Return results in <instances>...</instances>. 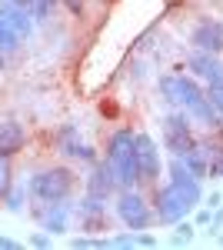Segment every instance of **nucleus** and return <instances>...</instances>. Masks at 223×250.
I'll list each match as a JSON object with an SVG mask.
<instances>
[{
  "label": "nucleus",
  "instance_id": "f257e3e1",
  "mask_svg": "<svg viewBox=\"0 0 223 250\" xmlns=\"http://www.w3.org/2000/svg\"><path fill=\"white\" fill-rule=\"evenodd\" d=\"M77 187V173L70 167H47L37 170L27 180V197L37 204H50V200H70Z\"/></svg>",
  "mask_w": 223,
  "mask_h": 250
},
{
  "label": "nucleus",
  "instance_id": "f03ea898",
  "mask_svg": "<svg viewBox=\"0 0 223 250\" xmlns=\"http://www.w3.org/2000/svg\"><path fill=\"white\" fill-rule=\"evenodd\" d=\"M197 207V200L183 190V187H177V184H163V187H157L153 193V220L157 224H177L180 217Z\"/></svg>",
  "mask_w": 223,
  "mask_h": 250
},
{
  "label": "nucleus",
  "instance_id": "7ed1b4c3",
  "mask_svg": "<svg viewBox=\"0 0 223 250\" xmlns=\"http://www.w3.org/2000/svg\"><path fill=\"white\" fill-rule=\"evenodd\" d=\"M117 217L127 230H147L153 224V207L137 187H120L117 193Z\"/></svg>",
  "mask_w": 223,
  "mask_h": 250
},
{
  "label": "nucleus",
  "instance_id": "20e7f679",
  "mask_svg": "<svg viewBox=\"0 0 223 250\" xmlns=\"http://www.w3.org/2000/svg\"><path fill=\"white\" fill-rule=\"evenodd\" d=\"M157 87H160V97L170 107H180V110H186L190 104H197L203 97V87L193 74H160Z\"/></svg>",
  "mask_w": 223,
  "mask_h": 250
},
{
  "label": "nucleus",
  "instance_id": "39448f33",
  "mask_svg": "<svg viewBox=\"0 0 223 250\" xmlns=\"http://www.w3.org/2000/svg\"><path fill=\"white\" fill-rule=\"evenodd\" d=\"M163 147H167L173 157L186 154L190 147H197V137H193V124H190V114L186 110H173V114L163 117Z\"/></svg>",
  "mask_w": 223,
  "mask_h": 250
},
{
  "label": "nucleus",
  "instance_id": "423d86ee",
  "mask_svg": "<svg viewBox=\"0 0 223 250\" xmlns=\"http://www.w3.org/2000/svg\"><path fill=\"white\" fill-rule=\"evenodd\" d=\"M30 213H34V220L40 224V230L57 237V233L70 230V213H74V207H70V200H50V204H37L34 200Z\"/></svg>",
  "mask_w": 223,
  "mask_h": 250
},
{
  "label": "nucleus",
  "instance_id": "0eeeda50",
  "mask_svg": "<svg viewBox=\"0 0 223 250\" xmlns=\"http://www.w3.org/2000/svg\"><path fill=\"white\" fill-rule=\"evenodd\" d=\"M190 43H193V50H206V54H223V23L213 17H203L197 27H193V34H190Z\"/></svg>",
  "mask_w": 223,
  "mask_h": 250
},
{
  "label": "nucleus",
  "instance_id": "6e6552de",
  "mask_svg": "<svg viewBox=\"0 0 223 250\" xmlns=\"http://www.w3.org/2000/svg\"><path fill=\"white\" fill-rule=\"evenodd\" d=\"M186 70L197 80H206V83H223V63L217 54H206V50H193L186 57Z\"/></svg>",
  "mask_w": 223,
  "mask_h": 250
},
{
  "label": "nucleus",
  "instance_id": "1a4fd4ad",
  "mask_svg": "<svg viewBox=\"0 0 223 250\" xmlns=\"http://www.w3.org/2000/svg\"><path fill=\"white\" fill-rule=\"evenodd\" d=\"M0 20H3L20 40H30V37H34V30H37V20L30 17L23 7H17L14 0H0Z\"/></svg>",
  "mask_w": 223,
  "mask_h": 250
},
{
  "label": "nucleus",
  "instance_id": "9d476101",
  "mask_svg": "<svg viewBox=\"0 0 223 250\" xmlns=\"http://www.w3.org/2000/svg\"><path fill=\"white\" fill-rule=\"evenodd\" d=\"M113 167V177H117V187H137V184H143V170H140V160H137V147L127 150V154L113 157L107 160Z\"/></svg>",
  "mask_w": 223,
  "mask_h": 250
},
{
  "label": "nucleus",
  "instance_id": "9b49d317",
  "mask_svg": "<svg viewBox=\"0 0 223 250\" xmlns=\"http://www.w3.org/2000/svg\"><path fill=\"white\" fill-rule=\"evenodd\" d=\"M137 160L143 170V184H153L160 177V150H157L150 134H137Z\"/></svg>",
  "mask_w": 223,
  "mask_h": 250
},
{
  "label": "nucleus",
  "instance_id": "f8f14e48",
  "mask_svg": "<svg viewBox=\"0 0 223 250\" xmlns=\"http://www.w3.org/2000/svg\"><path fill=\"white\" fill-rule=\"evenodd\" d=\"M27 147V130L20 120H0V157H17Z\"/></svg>",
  "mask_w": 223,
  "mask_h": 250
},
{
  "label": "nucleus",
  "instance_id": "ddd939ff",
  "mask_svg": "<svg viewBox=\"0 0 223 250\" xmlns=\"http://www.w3.org/2000/svg\"><path fill=\"white\" fill-rule=\"evenodd\" d=\"M113 190H117L113 167L107 164V160H97L93 170H90V177H87V193H97V197H107V200H110Z\"/></svg>",
  "mask_w": 223,
  "mask_h": 250
},
{
  "label": "nucleus",
  "instance_id": "4468645a",
  "mask_svg": "<svg viewBox=\"0 0 223 250\" xmlns=\"http://www.w3.org/2000/svg\"><path fill=\"white\" fill-rule=\"evenodd\" d=\"M54 147L60 150L63 157H74L80 154V147H83V140H80V130H77V124H63V127H57L54 134Z\"/></svg>",
  "mask_w": 223,
  "mask_h": 250
},
{
  "label": "nucleus",
  "instance_id": "2eb2a0df",
  "mask_svg": "<svg viewBox=\"0 0 223 250\" xmlns=\"http://www.w3.org/2000/svg\"><path fill=\"white\" fill-rule=\"evenodd\" d=\"M186 114H190V120H197V124H203V127H210V130H213V127H220V124H223V120H220V114L213 110V104L206 100V94L200 97L197 104H190V107H186Z\"/></svg>",
  "mask_w": 223,
  "mask_h": 250
},
{
  "label": "nucleus",
  "instance_id": "dca6fc26",
  "mask_svg": "<svg viewBox=\"0 0 223 250\" xmlns=\"http://www.w3.org/2000/svg\"><path fill=\"white\" fill-rule=\"evenodd\" d=\"M180 160H183V167L193 173V177H200V180L206 177V147L200 140H197V147H190L186 154H180Z\"/></svg>",
  "mask_w": 223,
  "mask_h": 250
},
{
  "label": "nucleus",
  "instance_id": "f3484780",
  "mask_svg": "<svg viewBox=\"0 0 223 250\" xmlns=\"http://www.w3.org/2000/svg\"><path fill=\"white\" fill-rule=\"evenodd\" d=\"M80 220H90V217H107V197H97V193H83V200L77 204Z\"/></svg>",
  "mask_w": 223,
  "mask_h": 250
},
{
  "label": "nucleus",
  "instance_id": "a211bd4d",
  "mask_svg": "<svg viewBox=\"0 0 223 250\" xmlns=\"http://www.w3.org/2000/svg\"><path fill=\"white\" fill-rule=\"evenodd\" d=\"M14 3H17V7H23V10L37 20V23L50 20V17H54V7H57V0H14Z\"/></svg>",
  "mask_w": 223,
  "mask_h": 250
},
{
  "label": "nucleus",
  "instance_id": "6ab92c4d",
  "mask_svg": "<svg viewBox=\"0 0 223 250\" xmlns=\"http://www.w3.org/2000/svg\"><path fill=\"white\" fill-rule=\"evenodd\" d=\"M206 147V177H223V144H213V140H203Z\"/></svg>",
  "mask_w": 223,
  "mask_h": 250
},
{
  "label": "nucleus",
  "instance_id": "aec40b11",
  "mask_svg": "<svg viewBox=\"0 0 223 250\" xmlns=\"http://www.w3.org/2000/svg\"><path fill=\"white\" fill-rule=\"evenodd\" d=\"M23 200H27V184H14L3 197V207L10 213H23Z\"/></svg>",
  "mask_w": 223,
  "mask_h": 250
},
{
  "label": "nucleus",
  "instance_id": "412c9836",
  "mask_svg": "<svg viewBox=\"0 0 223 250\" xmlns=\"http://www.w3.org/2000/svg\"><path fill=\"white\" fill-rule=\"evenodd\" d=\"M20 43H23V40H20L17 34H14V30H10V27L0 20V54H17Z\"/></svg>",
  "mask_w": 223,
  "mask_h": 250
},
{
  "label": "nucleus",
  "instance_id": "4be33fe9",
  "mask_svg": "<svg viewBox=\"0 0 223 250\" xmlns=\"http://www.w3.org/2000/svg\"><path fill=\"white\" fill-rule=\"evenodd\" d=\"M10 187H14V167H10V157H0V204H3V197H7Z\"/></svg>",
  "mask_w": 223,
  "mask_h": 250
},
{
  "label": "nucleus",
  "instance_id": "5701e85b",
  "mask_svg": "<svg viewBox=\"0 0 223 250\" xmlns=\"http://www.w3.org/2000/svg\"><path fill=\"white\" fill-rule=\"evenodd\" d=\"M190 237H193V224L180 217V220H177V233L170 237V244H173V247H183V244H190Z\"/></svg>",
  "mask_w": 223,
  "mask_h": 250
},
{
  "label": "nucleus",
  "instance_id": "b1692460",
  "mask_svg": "<svg viewBox=\"0 0 223 250\" xmlns=\"http://www.w3.org/2000/svg\"><path fill=\"white\" fill-rule=\"evenodd\" d=\"M206 100H210V104H213V110H217V114L223 117V83H206Z\"/></svg>",
  "mask_w": 223,
  "mask_h": 250
},
{
  "label": "nucleus",
  "instance_id": "393cba45",
  "mask_svg": "<svg viewBox=\"0 0 223 250\" xmlns=\"http://www.w3.org/2000/svg\"><path fill=\"white\" fill-rule=\"evenodd\" d=\"M30 247H40V250L54 247V233H47V230H37L34 237H30Z\"/></svg>",
  "mask_w": 223,
  "mask_h": 250
},
{
  "label": "nucleus",
  "instance_id": "a878e982",
  "mask_svg": "<svg viewBox=\"0 0 223 250\" xmlns=\"http://www.w3.org/2000/svg\"><path fill=\"white\" fill-rule=\"evenodd\" d=\"M110 247H137V230H133V233H117V237H110Z\"/></svg>",
  "mask_w": 223,
  "mask_h": 250
},
{
  "label": "nucleus",
  "instance_id": "bb28decb",
  "mask_svg": "<svg viewBox=\"0 0 223 250\" xmlns=\"http://www.w3.org/2000/svg\"><path fill=\"white\" fill-rule=\"evenodd\" d=\"M223 230V204L213 207V217H210V233H220Z\"/></svg>",
  "mask_w": 223,
  "mask_h": 250
},
{
  "label": "nucleus",
  "instance_id": "cd10ccee",
  "mask_svg": "<svg viewBox=\"0 0 223 250\" xmlns=\"http://www.w3.org/2000/svg\"><path fill=\"white\" fill-rule=\"evenodd\" d=\"M77 160H83V164H97V150L83 144V147H80V154H77Z\"/></svg>",
  "mask_w": 223,
  "mask_h": 250
},
{
  "label": "nucleus",
  "instance_id": "c85d7f7f",
  "mask_svg": "<svg viewBox=\"0 0 223 250\" xmlns=\"http://www.w3.org/2000/svg\"><path fill=\"white\" fill-rule=\"evenodd\" d=\"M137 247H157V237H153V233L137 230Z\"/></svg>",
  "mask_w": 223,
  "mask_h": 250
},
{
  "label": "nucleus",
  "instance_id": "c756f323",
  "mask_svg": "<svg viewBox=\"0 0 223 250\" xmlns=\"http://www.w3.org/2000/svg\"><path fill=\"white\" fill-rule=\"evenodd\" d=\"M210 217H213V210H210V207L197 210V224H200V227H210Z\"/></svg>",
  "mask_w": 223,
  "mask_h": 250
},
{
  "label": "nucleus",
  "instance_id": "7c9ffc66",
  "mask_svg": "<svg viewBox=\"0 0 223 250\" xmlns=\"http://www.w3.org/2000/svg\"><path fill=\"white\" fill-rule=\"evenodd\" d=\"M203 200H206V207L213 210V207H220V204H223V193H220V190H213L210 197H203Z\"/></svg>",
  "mask_w": 223,
  "mask_h": 250
},
{
  "label": "nucleus",
  "instance_id": "2f4dec72",
  "mask_svg": "<svg viewBox=\"0 0 223 250\" xmlns=\"http://www.w3.org/2000/svg\"><path fill=\"white\" fill-rule=\"evenodd\" d=\"M20 244L14 240V237H0V250H17Z\"/></svg>",
  "mask_w": 223,
  "mask_h": 250
},
{
  "label": "nucleus",
  "instance_id": "473e14b6",
  "mask_svg": "<svg viewBox=\"0 0 223 250\" xmlns=\"http://www.w3.org/2000/svg\"><path fill=\"white\" fill-rule=\"evenodd\" d=\"M70 244H74L77 250H80V247H93V237H74Z\"/></svg>",
  "mask_w": 223,
  "mask_h": 250
},
{
  "label": "nucleus",
  "instance_id": "72a5a7b5",
  "mask_svg": "<svg viewBox=\"0 0 223 250\" xmlns=\"http://www.w3.org/2000/svg\"><path fill=\"white\" fill-rule=\"evenodd\" d=\"M63 3H67L74 14H83V3H87V0H63Z\"/></svg>",
  "mask_w": 223,
  "mask_h": 250
},
{
  "label": "nucleus",
  "instance_id": "f704fd0d",
  "mask_svg": "<svg viewBox=\"0 0 223 250\" xmlns=\"http://www.w3.org/2000/svg\"><path fill=\"white\" fill-rule=\"evenodd\" d=\"M3 67H7V54H0V70H3Z\"/></svg>",
  "mask_w": 223,
  "mask_h": 250
},
{
  "label": "nucleus",
  "instance_id": "c9c22d12",
  "mask_svg": "<svg viewBox=\"0 0 223 250\" xmlns=\"http://www.w3.org/2000/svg\"><path fill=\"white\" fill-rule=\"evenodd\" d=\"M220 244H223V233H220Z\"/></svg>",
  "mask_w": 223,
  "mask_h": 250
},
{
  "label": "nucleus",
  "instance_id": "e433bc0d",
  "mask_svg": "<svg viewBox=\"0 0 223 250\" xmlns=\"http://www.w3.org/2000/svg\"><path fill=\"white\" fill-rule=\"evenodd\" d=\"M220 120H223V117H220Z\"/></svg>",
  "mask_w": 223,
  "mask_h": 250
}]
</instances>
